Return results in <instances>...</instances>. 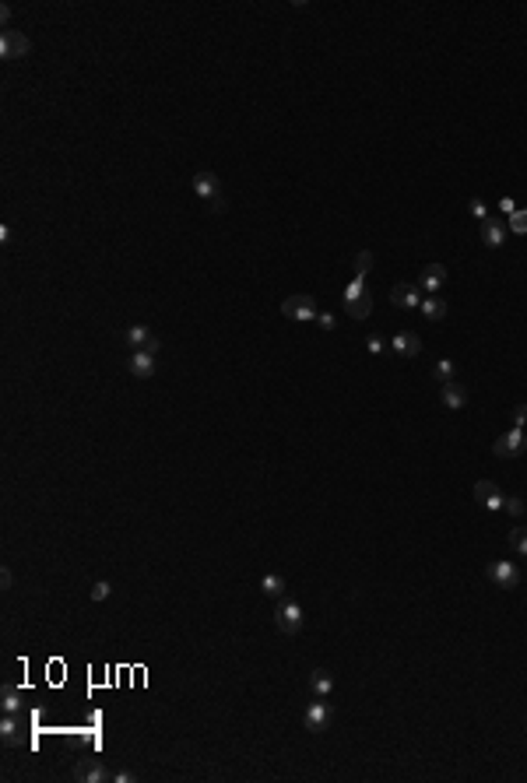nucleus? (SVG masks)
<instances>
[{
    "mask_svg": "<svg viewBox=\"0 0 527 783\" xmlns=\"http://www.w3.org/2000/svg\"><path fill=\"white\" fill-rule=\"evenodd\" d=\"M130 780H134V773H127V769L113 773V783H130Z\"/></svg>",
    "mask_w": 527,
    "mask_h": 783,
    "instance_id": "32",
    "label": "nucleus"
},
{
    "mask_svg": "<svg viewBox=\"0 0 527 783\" xmlns=\"http://www.w3.org/2000/svg\"><path fill=\"white\" fill-rule=\"evenodd\" d=\"M503 510H506V513H513V517H524V510H527V506H524V499H517V495H510V499H506V506H503Z\"/></svg>",
    "mask_w": 527,
    "mask_h": 783,
    "instance_id": "27",
    "label": "nucleus"
},
{
    "mask_svg": "<svg viewBox=\"0 0 527 783\" xmlns=\"http://www.w3.org/2000/svg\"><path fill=\"white\" fill-rule=\"evenodd\" d=\"M499 211H503V214H513L517 207H513V200H499Z\"/></svg>",
    "mask_w": 527,
    "mask_h": 783,
    "instance_id": "35",
    "label": "nucleus"
},
{
    "mask_svg": "<svg viewBox=\"0 0 527 783\" xmlns=\"http://www.w3.org/2000/svg\"><path fill=\"white\" fill-rule=\"evenodd\" d=\"M510 548L517 555H527V527H513L510 531Z\"/></svg>",
    "mask_w": 527,
    "mask_h": 783,
    "instance_id": "24",
    "label": "nucleus"
},
{
    "mask_svg": "<svg viewBox=\"0 0 527 783\" xmlns=\"http://www.w3.org/2000/svg\"><path fill=\"white\" fill-rule=\"evenodd\" d=\"M433 376H436L440 383H450V379H453V362H450V359H440L436 369H433Z\"/></svg>",
    "mask_w": 527,
    "mask_h": 783,
    "instance_id": "25",
    "label": "nucleus"
},
{
    "mask_svg": "<svg viewBox=\"0 0 527 783\" xmlns=\"http://www.w3.org/2000/svg\"><path fill=\"white\" fill-rule=\"evenodd\" d=\"M373 267V253L369 250H358L355 257H352V270H355V277H365V270Z\"/></svg>",
    "mask_w": 527,
    "mask_h": 783,
    "instance_id": "23",
    "label": "nucleus"
},
{
    "mask_svg": "<svg viewBox=\"0 0 527 783\" xmlns=\"http://www.w3.org/2000/svg\"><path fill=\"white\" fill-rule=\"evenodd\" d=\"M471 214H474V218H482V221H485V204H478V200H474V204H471Z\"/></svg>",
    "mask_w": 527,
    "mask_h": 783,
    "instance_id": "34",
    "label": "nucleus"
},
{
    "mask_svg": "<svg viewBox=\"0 0 527 783\" xmlns=\"http://www.w3.org/2000/svg\"><path fill=\"white\" fill-rule=\"evenodd\" d=\"M28 53H32V42H28L25 32L8 28L4 35H0V57H4V60H25Z\"/></svg>",
    "mask_w": 527,
    "mask_h": 783,
    "instance_id": "4",
    "label": "nucleus"
},
{
    "mask_svg": "<svg viewBox=\"0 0 527 783\" xmlns=\"http://www.w3.org/2000/svg\"><path fill=\"white\" fill-rule=\"evenodd\" d=\"M193 193L207 204V207H215V211H222V183H218V176L215 173H207V169H200L197 176H193Z\"/></svg>",
    "mask_w": 527,
    "mask_h": 783,
    "instance_id": "3",
    "label": "nucleus"
},
{
    "mask_svg": "<svg viewBox=\"0 0 527 783\" xmlns=\"http://www.w3.org/2000/svg\"><path fill=\"white\" fill-rule=\"evenodd\" d=\"M0 583H4V590H11V587H15V576H11V569H4V573H0Z\"/></svg>",
    "mask_w": 527,
    "mask_h": 783,
    "instance_id": "33",
    "label": "nucleus"
},
{
    "mask_svg": "<svg viewBox=\"0 0 527 783\" xmlns=\"http://www.w3.org/2000/svg\"><path fill=\"white\" fill-rule=\"evenodd\" d=\"M282 313L288 316V320H299V323H306V320H316V299L313 295H288L285 302H282Z\"/></svg>",
    "mask_w": 527,
    "mask_h": 783,
    "instance_id": "5",
    "label": "nucleus"
},
{
    "mask_svg": "<svg viewBox=\"0 0 527 783\" xmlns=\"http://www.w3.org/2000/svg\"><path fill=\"white\" fill-rule=\"evenodd\" d=\"M110 594H113V587H110V583H105V580H98V583L92 587V601H105V597H110Z\"/></svg>",
    "mask_w": 527,
    "mask_h": 783,
    "instance_id": "28",
    "label": "nucleus"
},
{
    "mask_svg": "<svg viewBox=\"0 0 527 783\" xmlns=\"http://www.w3.org/2000/svg\"><path fill=\"white\" fill-rule=\"evenodd\" d=\"M327 720H331V706L327 703H313L306 709V727H309V731H324Z\"/></svg>",
    "mask_w": 527,
    "mask_h": 783,
    "instance_id": "18",
    "label": "nucleus"
},
{
    "mask_svg": "<svg viewBox=\"0 0 527 783\" xmlns=\"http://www.w3.org/2000/svg\"><path fill=\"white\" fill-rule=\"evenodd\" d=\"M418 309H422V316H426V320H433V323H440V320L447 316V302H443L440 295H426V299H422V306H418Z\"/></svg>",
    "mask_w": 527,
    "mask_h": 783,
    "instance_id": "19",
    "label": "nucleus"
},
{
    "mask_svg": "<svg viewBox=\"0 0 527 783\" xmlns=\"http://www.w3.org/2000/svg\"><path fill=\"white\" fill-rule=\"evenodd\" d=\"M443 282H447V267L443 264H429L426 270L418 274V289H422V295H440V289H443Z\"/></svg>",
    "mask_w": 527,
    "mask_h": 783,
    "instance_id": "9",
    "label": "nucleus"
},
{
    "mask_svg": "<svg viewBox=\"0 0 527 783\" xmlns=\"http://www.w3.org/2000/svg\"><path fill=\"white\" fill-rule=\"evenodd\" d=\"M345 309L355 320H365L369 313H373V295H369V289H365L362 277H355V282L345 289Z\"/></svg>",
    "mask_w": 527,
    "mask_h": 783,
    "instance_id": "1",
    "label": "nucleus"
},
{
    "mask_svg": "<svg viewBox=\"0 0 527 783\" xmlns=\"http://www.w3.org/2000/svg\"><path fill=\"white\" fill-rule=\"evenodd\" d=\"M440 397H443V408L460 411V408L467 404V390H464L460 383H453V379H450V383H443V394H440Z\"/></svg>",
    "mask_w": 527,
    "mask_h": 783,
    "instance_id": "15",
    "label": "nucleus"
},
{
    "mask_svg": "<svg viewBox=\"0 0 527 783\" xmlns=\"http://www.w3.org/2000/svg\"><path fill=\"white\" fill-rule=\"evenodd\" d=\"M369 352L380 355V352H383V338H377V334H373V338H369Z\"/></svg>",
    "mask_w": 527,
    "mask_h": 783,
    "instance_id": "31",
    "label": "nucleus"
},
{
    "mask_svg": "<svg viewBox=\"0 0 527 783\" xmlns=\"http://www.w3.org/2000/svg\"><path fill=\"white\" fill-rule=\"evenodd\" d=\"M506 221H499V218H485L482 221V243L489 246V250H499L503 243H506Z\"/></svg>",
    "mask_w": 527,
    "mask_h": 783,
    "instance_id": "12",
    "label": "nucleus"
},
{
    "mask_svg": "<svg viewBox=\"0 0 527 783\" xmlns=\"http://www.w3.org/2000/svg\"><path fill=\"white\" fill-rule=\"evenodd\" d=\"M0 21H4V25L11 21V4H4V8H0Z\"/></svg>",
    "mask_w": 527,
    "mask_h": 783,
    "instance_id": "36",
    "label": "nucleus"
},
{
    "mask_svg": "<svg viewBox=\"0 0 527 783\" xmlns=\"http://www.w3.org/2000/svg\"><path fill=\"white\" fill-rule=\"evenodd\" d=\"M485 576H489L499 590H513V587L520 583V573H517V566H513V562H489Z\"/></svg>",
    "mask_w": 527,
    "mask_h": 783,
    "instance_id": "10",
    "label": "nucleus"
},
{
    "mask_svg": "<svg viewBox=\"0 0 527 783\" xmlns=\"http://www.w3.org/2000/svg\"><path fill=\"white\" fill-rule=\"evenodd\" d=\"M127 369H130V376L148 379V376H155V355H151V352H130Z\"/></svg>",
    "mask_w": 527,
    "mask_h": 783,
    "instance_id": "13",
    "label": "nucleus"
},
{
    "mask_svg": "<svg viewBox=\"0 0 527 783\" xmlns=\"http://www.w3.org/2000/svg\"><path fill=\"white\" fill-rule=\"evenodd\" d=\"M302 608L295 604V601H285V597H278V604H275V626L285 633V636H295V633H302Z\"/></svg>",
    "mask_w": 527,
    "mask_h": 783,
    "instance_id": "2",
    "label": "nucleus"
},
{
    "mask_svg": "<svg viewBox=\"0 0 527 783\" xmlns=\"http://www.w3.org/2000/svg\"><path fill=\"white\" fill-rule=\"evenodd\" d=\"M394 352H397L401 359H415V355L422 352V341H418V334H411V330H401L397 338H394Z\"/></svg>",
    "mask_w": 527,
    "mask_h": 783,
    "instance_id": "17",
    "label": "nucleus"
},
{
    "mask_svg": "<svg viewBox=\"0 0 527 783\" xmlns=\"http://www.w3.org/2000/svg\"><path fill=\"white\" fill-rule=\"evenodd\" d=\"M527 425V404H517L513 408V429H524Z\"/></svg>",
    "mask_w": 527,
    "mask_h": 783,
    "instance_id": "29",
    "label": "nucleus"
},
{
    "mask_svg": "<svg viewBox=\"0 0 527 783\" xmlns=\"http://www.w3.org/2000/svg\"><path fill=\"white\" fill-rule=\"evenodd\" d=\"M0 706H4V713H18L21 709V692L15 685H4V692H0Z\"/></svg>",
    "mask_w": 527,
    "mask_h": 783,
    "instance_id": "21",
    "label": "nucleus"
},
{
    "mask_svg": "<svg viewBox=\"0 0 527 783\" xmlns=\"http://www.w3.org/2000/svg\"><path fill=\"white\" fill-rule=\"evenodd\" d=\"M71 776H74L78 783H105V780H113V773L105 769L98 759H78L74 769H71Z\"/></svg>",
    "mask_w": 527,
    "mask_h": 783,
    "instance_id": "6",
    "label": "nucleus"
},
{
    "mask_svg": "<svg viewBox=\"0 0 527 783\" xmlns=\"http://www.w3.org/2000/svg\"><path fill=\"white\" fill-rule=\"evenodd\" d=\"M471 495H474V502H478L482 510H489V513H499V510L506 506V495H503L499 485H492V481H478Z\"/></svg>",
    "mask_w": 527,
    "mask_h": 783,
    "instance_id": "7",
    "label": "nucleus"
},
{
    "mask_svg": "<svg viewBox=\"0 0 527 783\" xmlns=\"http://www.w3.org/2000/svg\"><path fill=\"white\" fill-rule=\"evenodd\" d=\"M0 738H4V745H21V720H18V713H4V720H0Z\"/></svg>",
    "mask_w": 527,
    "mask_h": 783,
    "instance_id": "16",
    "label": "nucleus"
},
{
    "mask_svg": "<svg viewBox=\"0 0 527 783\" xmlns=\"http://www.w3.org/2000/svg\"><path fill=\"white\" fill-rule=\"evenodd\" d=\"M331 689H334V675L327 667H316L313 671V678H309V692L316 696V699H327L331 696Z\"/></svg>",
    "mask_w": 527,
    "mask_h": 783,
    "instance_id": "14",
    "label": "nucleus"
},
{
    "mask_svg": "<svg viewBox=\"0 0 527 783\" xmlns=\"http://www.w3.org/2000/svg\"><path fill=\"white\" fill-rule=\"evenodd\" d=\"M506 229L510 232H527V211H513L510 221H506Z\"/></svg>",
    "mask_w": 527,
    "mask_h": 783,
    "instance_id": "26",
    "label": "nucleus"
},
{
    "mask_svg": "<svg viewBox=\"0 0 527 783\" xmlns=\"http://www.w3.org/2000/svg\"><path fill=\"white\" fill-rule=\"evenodd\" d=\"M524 429H510V432H503L496 442H492V454L496 457H506V461H513V457H520L524 454Z\"/></svg>",
    "mask_w": 527,
    "mask_h": 783,
    "instance_id": "8",
    "label": "nucleus"
},
{
    "mask_svg": "<svg viewBox=\"0 0 527 783\" xmlns=\"http://www.w3.org/2000/svg\"><path fill=\"white\" fill-rule=\"evenodd\" d=\"M316 323H320L324 330H334V327H338V320H334L331 313H316Z\"/></svg>",
    "mask_w": 527,
    "mask_h": 783,
    "instance_id": "30",
    "label": "nucleus"
},
{
    "mask_svg": "<svg viewBox=\"0 0 527 783\" xmlns=\"http://www.w3.org/2000/svg\"><path fill=\"white\" fill-rule=\"evenodd\" d=\"M151 338H155V334H151V330H148V327H141V323H137V327H130V330H127V345H130V348H134V352H144V348H148V341H151Z\"/></svg>",
    "mask_w": 527,
    "mask_h": 783,
    "instance_id": "20",
    "label": "nucleus"
},
{
    "mask_svg": "<svg viewBox=\"0 0 527 783\" xmlns=\"http://www.w3.org/2000/svg\"><path fill=\"white\" fill-rule=\"evenodd\" d=\"M260 590L268 594V597H285V580L271 573V576H264V580H260Z\"/></svg>",
    "mask_w": 527,
    "mask_h": 783,
    "instance_id": "22",
    "label": "nucleus"
},
{
    "mask_svg": "<svg viewBox=\"0 0 527 783\" xmlns=\"http://www.w3.org/2000/svg\"><path fill=\"white\" fill-rule=\"evenodd\" d=\"M422 299H426V295H422V289H418L415 282L397 285V289L390 292V302H394L397 309H418V306H422Z\"/></svg>",
    "mask_w": 527,
    "mask_h": 783,
    "instance_id": "11",
    "label": "nucleus"
}]
</instances>
